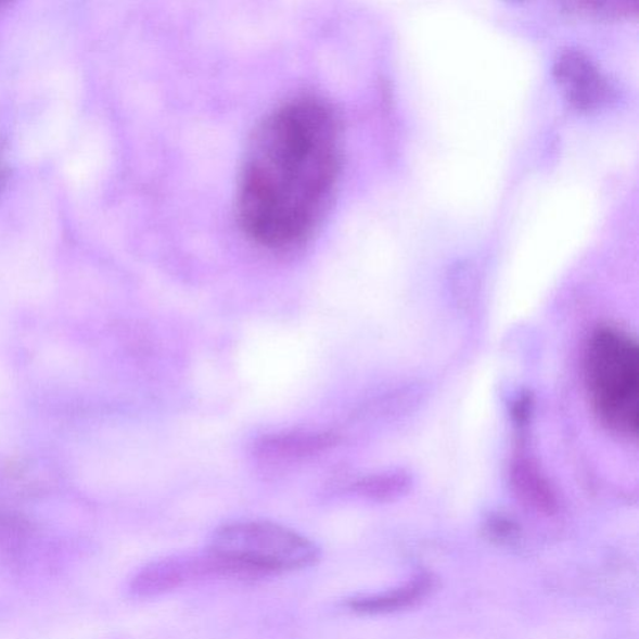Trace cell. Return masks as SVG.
<instances>
[{
	"instance_id": "obj_9",
	"label": "cell",
	"mask_w": 639,
	"mask_h": 639,
	"mask_svg": "<svg viewBox=\"0 0 639 639\" xmlns=\"http://www.w3.org/2000/svg\"><path fill=\"white\" fill-rule=\"evenodd\" d=\"M8 178H10V169H8L5 165L0 164V194L3 193Z\"/></svg>"
},
{
	"instance_id": "obj_6",
	"label": "cell",
	"mask_w": 639,
	"mask_h": 639,
	"mask_svg": "<svg viewBox=\"0 0 639 639\" xmlns=\"http://www.w3.org/2000/svg\"><path fill=\"white\" fill-rule=\"evenodd\" d=\"M554 76L568 101L580 111H593L608 103L613 89L608 78L578 51L563 52L555 61Z\"/></svg>"
},
{
	"instance_id": "obj_7",
	"label": "cell",
	"mask_w": 639,
	"mask_h": 639,
	"mask_svg": "<svg viewBox=\"0 0 639 639\" xmlns=\"http://www.w3.org/2000/svg\"><path fill=\"white\" fill-rule=\"evenodd\" d=\"M430 588V577L421 576L414 579L411 585L397 589V591L354 599L348 602V608L363 614L393 612L408 608V605L419 601Z\"/></svg>"
},
{
	"instance_id": "obj_2",
	"label": "cell",
	"mask_w": 639,
	"mask_h": 639,
	"mask_svg": "<svg viewBox=\"0 0 639 639\" xmlns=\"http://www.w3.org/2000/svg\"><path fill=\"white\" fill-rule=\"evenodd\" d=\"M589 398L605 426L636 436L639 426V352L632 337L613 329L597 331L587 347Z\"/></svg>"
},
{
	"instance_id": "obj_4",
	"label": "cell",
	"mask_w": 639,
	"mask_h": 639,
	"mask_svg": "<svg viewBox=\"0 0 639 639\" xmlns=\"http://www.w3.org/2000/svg\"><path fill=\"white\" fill-rule=\"evenodd\" d=\"M205 578H222L220 562L210 551L180 554L148 564L130 583L137 597H155Z\"/></svg>"
},
{
	"instance_id": "obj_1",
	"label": "cell",
	"mask_w": 639,
	"mask_h": 639,
	"mask_svg": "<svg viewBox=\"0 0 639 639\" xmlns=\"http://www.w3.org/2000/svg\"><path fill=\"white\" fill-rule=\"evenodd\" d=\"M342 163L333 106L314 95L282 103L248 143L237 192L240 228L268 252L302 247L325 217Z\"/></svg>"
},
{
	"instance_id": "obj_5",
	"label": "cell",
	"mask_w": 639,
	"mask_h": 639,
	"mask_svg": "<svg viewBox=\"0 0 639 639\" xmlns=\"http://www.w3.org/2000/svg\"><path fill=\"white\" fill-rule=\"evenodd\" d=\"M337 442V435L330 431L284 430L257 438L252 456L265 467H289L327 453Z\"/></svg>"
},
{
	"instance_id": "obj_3",
	"label": "cell",
	"mask_w": 639,
	"mask_h": 639,
	"mask_svg": "<svg viewBox=\"0 0 639 639\" xmlns=\"http://www.w3.org/2000/svg\"><path fill=\"white\" fill-rule=\"evenodd\" d=\"M234 566L240 579H259L314 566L318 546L269 521H239L215 531L209 549Z\"/></svg>"
},
{
	"instance_id": "obj_8",
	"label": "cell",
	"mask_w": 639,
	"mask_h": 639,
	"mask_svg": "<svg viewBox=\"0 0 639 639\" xmlns=\"http://www.w3.org/2000/svg\"><path fill=\"white\" fill-rule=\"evenodd\" d=\"M570 13L592 16V18H624L637 14L636 3H566L564 4Z\"/></svg>"
}]
</instances>
